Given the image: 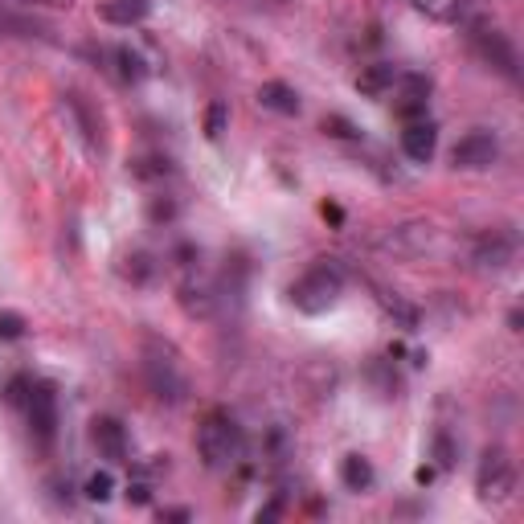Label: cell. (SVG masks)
I'll return each mask as SVG.
<instances>
[{
    "label": "cell",
    "instance_id": "obj_1",
    "mask_svg": "<svg viewBox=\"0 0 524 524\" xmlns=\"http://www.w3.org/2000/svg\"><path fill=\"white\" fill-rule=\"evenodd\" d=\"M246 451V434L230 410H209L197 426V455L209 471H226L242 459Z\"/></svg>",
    "mask_w": 524,
    "mask_h": 524
},
{
    "label": "cell",
    "instance_id": "obj_2",
    "mask_svg": "<svg viewBox=\"0 0 524 524\" xmlns=\"http://www.w3.org/2000/svg\"><path fill=\"white\" fill-rule=\"evenodd\" d=\"M291 303H295V312L303 316H324L332 312L336 303L344 299V271H340V262L336 258H320L316 267L308 275H299L291 283Z\"/></svg>",
    "mask_w": 524,
    "mask_h": 524
},
{
    "label": "cell",
    "instance_id": "obj_3",
    "mask_svg": "<svg viewBox=\"0 0 524 524\" xmlns=\"http://www.w3.org/2000/svg\"><path fill=\"white\" fill-rule=\"evenodd\" d=\"M144 377H148L156 398L168 402V406H181L189 398V377L181 369L177 348H172L168 340H160V336L144 340Z\"/></svg>",
    "mask_w": 524,
    "mask_h": 524
},
{
    "label": "cell",
    "instance_id": "obj_4",
    "mask_svg": "<svg viewBox=\"0 0 524 524\" xmlns=\"http://www.w3.org/2000/svg\"><path fill=\"white\" fill-rule=\"evenodd\" d=\"M475 492L484 504H508L516 496V467H512L508 451H500V447L484 451L479 471H475Z\"/></svg>",
    "mask_w": 524,
    "mask_h": 524
},
{
    "label": "cell",
    "instance_id": "obj_5",
    "mask_svg": "<svg viewBox=\"0 0 524 524\" xmlns=\"http://www.w3.org/2000/svg\"><path fill=\"white\" fill-rule=\"evenodd\" d=\"M500 160V140L492 136V131H467V136L451 148V164L459 168V172H484V168H492Z\"/></svg>",
    "mask_w": 524,
    "mask_h": 524
},
{
    "label": "cell",
    "instance_id": "obj_6",
    "mask_svg": "<svg viewBox=\"0 0 524 524\" xmlns=\"http://www.w3.org/2000/svg\"><path fill=\"white\" fill-rule=\"evenodd\" d=\"M25 414H29V426L41 443H50L58 434V393L50 381H33L29 398H25Z\"/></svg>",
    "mask_w": 524,
    "mask_h": 524
},
{
    "label": "cell",
    "instance_id": "obj_7",
    "mask_svg": "<svg viewBox=\"0 0 524 524\" xmlns=\"http://www.w3.org/2000/svg\"><path fill=\"white\" fill-rule=\"evenodd\" d=\"M471 262H475V271H484V275L508 271L516 262V238L512 234H484L471 250Z\"/></svg>",
    "mask_w": 524,
    "mask_h": 524
},
{
    "label": "cell",
    "instance_id": "obj_8",
    "mask_svg": "<svg viewBox=\"0 0 524 524\" xmlns=\"http://www.w3.org/2000/svg\"><path fill=\"white\" fill-rule=\"evenodd\" d=\"M471 41H475L479 58H484L492 70H500L504 78H516V74H520V66H516V46H512V41H508L500 29H475Z\"/></svg>",
    "mask_w": 524,
    "mask_h": 524
},
{
    "label": "cell",
    "instance_id": "obj_9",
    "mask_svg": "<svg viewBox=\"0 0 524 524\" xmlns=\"http://www.w3.org/2000/svg\"><path fill=\"white\" fill-rule=\"evenodd\" d=\"M381 246L389 254H398V258H418V254H426L434 246V226L430 222H402L381 238Z\"/></svg>",
    "mask_w": 524,
    "mask_h": 524
},
{
    "label": "cell",
    "instance_id": "obj_10",
    "mask_svg": "<svg viewBox=\"0 0 524 524\" xmlns=\"http://www.w3.org/2000/svg\"><path fill=\"white\" fill-rule=\"evenodd\" d=\"M91 443L99 447V455H103V459H111V463H127L131 439H127V426H123L119 418L99 414V418L91 422Z\"/></svg>",
    "mask_w": 524,
    "mask_h": 524
},
{
    "label": "cell",
    "instance_id": "obj_11",
    "mask_svg": "<svg viewBox=\"0 0 524 524\" xmlns=\"http://www.w3.org/2000/svg\"><path fill=\"white\" fill-rule=\"evenodd\" d=\"M434 148H439V127H434L430 119L406 123V131H402V152H406L414 164H430V160H434Z\"/></svg>",
    "mask_w": 524,
    "mask_h": 524
},
{
    "label": "cell",
    "instance_id": "obj_12",
    "mask_svg": "<svg viewBox=\"0 0 524 524\" xmlns=\"http://www.w3.org/2000/svg\"><path fill=\"white\" fill-rule=\"evenodd\" d=\"M177 299H181L185 316H193V320H205V316H213V303H217V295H213V283H209V279H197V275H189V279L181 283Z\"/></svg>",
    "mask_w": 524,
    "mask_h": 524
},
{
    "label": "cell",
    "instance_id": "obj_13",
    "mask_svg": "<svg viewBox=\"0 0 524 524\" xmlns=\"http://www.w3.org/2000/svg\"><path fill=\"white\" fill-rule=\"evenodd\" d=\"M148 13H152V0H103L99 5V21H107L115 29L140 25V21H148Z\"/></svg>",
    "mask_w": 524,
    "mask_h": 524
},
{
    "label": "cell",
    "instance_id": "obj_14",
    "mask_svg": "<svg viewBox=\"0 0 524 524\" xmlns=\"http://www.w3.org/2000/svg\"><path fill=\"white\" fill-rule=\"evenodd\" d=\"M258 107H267V111H275V115H299V91L291 82H283V78H271V82H262L258 86Z\"/></svg>",
    "mask_w": 524,
    "mask_h": 524
},
{
    "label": "cell",
    "instance_id": "obj_15",
    "mask_svg": "<svg viewBox=\"0 0 524 524\" xmlns=\"http://www.w3.org/2000/svg\"><path fill=\"white\" fill-rule=\"evenodd\" d=\"M398 66L393 62H373V66H365L361 74H357V91L365 95V99H385L393 86H398Z\"/></svg>",
    "mask_w": 524,
    "mask_h": 524
},
{
    "label": "cell",
    "instance_id": "obj_16",
    "mask_svg": "<svg viewBox=\"0 0 524 524\" xmlns=\"http://www.w3.org/2000/svg\"><path fill=\"white\" fill-rule=\"evenodd\" d=\"M340 484L348 492H369L377 484V471H373V463L365 455H344L340 459Z\"/></svg>",
    "mask_w": 524,
    "mask_h": 524
},
{
    "label": "cell",
    "instance_id": "obj_17",
    "mask_svg": "<svg viewBox=\"0 0 524 524\" xmlns=\"http://www.w3.org/2000/svg\"><path fill=\"white\" fill-rule=\"evenodd\" d=\"M414 13H422L426 21H439V25H455L463 21V0H410Z\"/></svg>",
    "mask_w": 524,
    "mask_h": 524
},
{
    "label": "cell",
    "instance_id": "obj_18",
    "mask_svg": "<svg viewBox=\"0 0 524 524\" xmlns=\"http://www.w3.org/2000/svg\"><path fill=\"white\" fill-rule=\"evenodd\" d=\"M82 496L91 500V504H107V500L115 496V475H111V471H95V475L82 484Z\"/></svg>",
    "mask_w": 524,
    "mask_h": 524
},
{
    "label": "cell",
    "instance_id": "obj_19",
    "mask_svg": "<svg viewBox=\"0 0 524 524\" xmlns=\"http://www.w3.org/2000/svg\"><path fill=\"white\" fill-rule=\"evenodd\" d=\"M115 58H119V74H123L127 82H144V78H148V62H144L136 50H131V46H119Z\"/></svg>",
    "mask_w": 524,
    "mask_h": 524
},
{
    "label": "cell",
    "instance_id": "obj_20",
    "mask_svg": "<svg viewBox=\"0 0 524 524\" xmlns=\"http://www.w3.org/2000/svg\"><path fill=\"white\" fill-rule=\"evenodd\" d=\"M426 107H430V95H414V91H402V95H398V103H393V111H398L406 123L426 119Z\"/></svg>",
    "mask_w": 524,
    "mask_h": 524
},
{
    "label": "cell",
    "instance_id": "obj_21",
    "mask_svg": "<svg viewBox=\"0 0 524 524\" xmlns=\"http://www.w3.org/2000/svg\"><path fill=\"white\" fill-rule=\"evenodd\" d=\"M226 127H230V107L226 103H209V111H205V136L209 140H222Z\"/></svg>",
    "mask_w": 524,
    "mask_h": 524
},
{
    "label": "cell",
    "instance_id": "obj_22",
    "mask_svg": "<svg viewBox=\"0 0 524 524\" xmlns=\"http://www.w3.org/2000/svg\"><path fill=\"white\" fill-rule=\"evenodd\" d=\"M381 303H385V312H389V316H398L402 328H418V308H410L406 299H398V295H389V291H385Z\"/></svg>",
    "mask_w": 524,
    "mask_h": 524
},
{
    "label": "cell",
    "instance_id": "obj_23",
    "mask_svg": "<svg viewBox=\"0 0 524 524\" xmlns=\"http://www.w3.org/2000/svg\"><path fill=\"white\" fill-rule=\"evenodd\" d=\"M172 172V164L164 160V156H152V160H136L131 164V177L136 181H152V177H168Z\"/></svg>",
    "mask_w": 524,
    "mask_h": 524
},
{
    "label": "cell",
    "instance_id": "obj_24",
    "mask_svg": "<svg viewBox=\"0 0 524 524\" xmlns=\"http://www.w3.org/2000/svg\"><path fill=\"white\" fill-rule=\"evenodd\" d=\"M25 332H29V320L21 312H13V308L0 312V340H21Z\"/></svg>",
    "mask_w": 524,
    "mask_h": 524
},
{
    "label": "cell",
    "instance_id": "obj_25",
    "mask_svg": "<svg viewBox=\"0 0 524 524\" xmlns=\"http://www.w3.org/2000/svg\"><path fill=\"white\" fill-rule=\"evenodd\" d=\"M324 131H328V136H336V140H357V136H361V127H353L344 115H328V119H324Z\"/></svg>",
    "mask_w": 524,
    "mask_h": 524
},
{
    "label": "cell",
    "instance_id": "obj_26",
    "mask_svg": "<svg viewBox=\"0 0 524 524\" xmlns=\"http://www.w3.org/2000/svg\"><path fill=\"white\" fill-rule=\"evenodd\" d=\"M434 467H439V471H451V467H455V443L447 439V434H439V439H434Z\"/></svg>",
    "mask_w": 524,
    "mask_h": 524
},
{
    "label": "cell",
    "instance_id": "obj_27",
    "mask_svg": "<svg viewBox=\"0 0 524 524\" xmlns=\"http://www.w3.org/2000/svg\"><path fill=\"white\" fill-rule=\"evenodd\" d=\"M123 262H131V267H127V275L136 279V283H148V279H152V271H156L152 262H148V254H131V258H123Z\"/></svg>",
    "mask_w": 524,
    "mask_h": 524
},
{
    "label": "cell",
    "instance_id": "obj_28",
    "mask_svg": "<svg viewBox=\"0 0 524 524\" xmlns=\"http://www.w3.org/2000/svg\"><path fill=\"white\" fill-rule=\"evenodd\" d=\"M29 389H33V381H29V377H13V381H9V389H5V402H9V406H25Z\"/></svg>",
    "mask_w": 524,
    "mask_h": 524
},
{
    "label": "cell",
    "instance_id": "obj_29",
    "mask_svg": "<svg viewBox=\"0 0 524 524\" xmlns=\"http://www.w3.org/2000/svg\"><path fill=\"white\" fill-rule=\"evenodd\" d=\"M127 500L144 508V504H152V488L144 484V479H136V484H127Z\"/></svg>",
    "mask_w": 524,
    "mask_h": 524
},
{
    "label": "cell",
    "instance_id": "obj_30",
    "mask_svg": "<svg viewBox=\"0 0 524 524\" xmlns=\"http://www.w3.org/2000/svg\"><path fill=\"white\" fill-rule=\"evenodd\" d=\"M172 213H177V205H172V201H156V205H152V222H160V217L168 222Z\"/></svg>",
    "mask_w": 524,
    "mask_h": 524
},
{
    "label": "cell",
    "instance_id": "obj_31",
    "mask_svg": "<svg viewBox=\"0 0 524 524\" xmlns=\"http://www.w3.org/2000/svg\"><path fill=\"white\" fill-rule=\"evenodd\" d=\"M21 5H33V9H66L70 0H21Z\"/></svg>",
    "mask_w": 524,
    "mask_h": 524
}]
</instances>
